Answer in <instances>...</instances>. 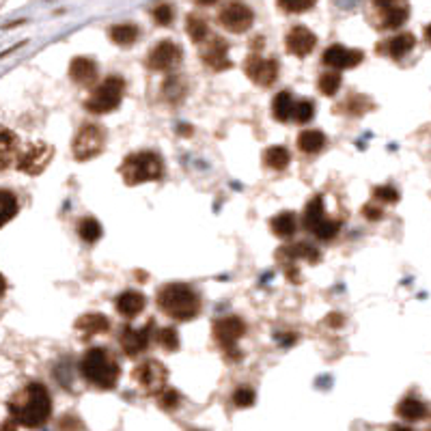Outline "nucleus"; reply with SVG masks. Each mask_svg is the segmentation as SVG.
<instances>
[{"label": "nucleus", "instance_id": "obj_44", "mask_svg": "<svg viewBox=\"0 0 431 431\" xmlns=\"http://www.w3.org/2000/svg\"><path fill=\"white\" fill-rule=\"evenodd\" d=\"M362 216L366 220H371V223H377V220H382L384 218V209L380 207V205H364L362 207Z\"/></svg>", "mask_w": 431, "mask_h": 431}, {"label": "nucleus", "instance_id": "obj_20", "mask_svg": "<svg viewBox=\"0 0 431 431\" xmlns=\"http://www.w3.org/2000/svg\"><path fill=\"white\" fill-rule=\"evenodd\" d=\"M76 330L82 335V339H89V337L103 335L111 330V321H108V317L101 313H86L76 321Z\"/></svg>", "mask_w": 431, "mask_h": 431}, {"label": "nucleus", "instance_id": "obj_10", "mask_svg": "<svg viewBox=\"0 0 431 431\" xmlns=\"http://www.w3.org/2000/svg\"><path fill=\"white\" fill-rule=\"evenodd\" d=\"M181 63V47L169 39L153 45L147 57V67L151 72H171Z\"/></svg>", "mask_w": 431, "mask_h": 431}, {"label": "nucleus", "instance_id": "obj_9", "mask_svg": "<svg viewBox=\"0 0 431 431\" xmlns=\"http://www.w3.org/2000/svg\"><path fill=\"white\" fill-rule=\"evenodd\" d=\"M246 321L237 315H227V317H220L213 321L211 326V332H213V339L218 341V345L229 352L233 347H237V341L246 335Z\"/></svg>", "mask_w": 431, "mask_h": 431}, {"label": "nucleus", "instance_id": "obj_31", "mask_svg": "<svg viewBox=\"0 0 431 431\" xmlns=\"http://www.w3.org/2000/svg\"><path fill=\"white\" fill-rule=\"evenodd\" d=\"M20 205L13 192L9 190H0V227H5L7 223H11L16 218Z\"/></svg>", "mask_w": 431, "mask_h": 431}, {"label": "nucleus", "instance_id": "obj_28", "mask_svg": "<svg viewBox=\"0 0 431 431\" xmlns=\"http://www.w3.org/2000/svg\"><path fill=\"white\" fill-rule=\"evenodd\" d=\"M397 414L403 418V420H422L425 416H427V405L420 401V399H416V397H405V399H401L399 401V405H397Z\"/></svg>", "mask_w": 431, "mask_h": 431}, {"label": "nucleus", "instance_id": "obj_15", "mask_svg": "<svg viewBox=\"0 0 431 431\" xmlns=\"http://www.w3.org/2000/svg\"><path fill=\"white\" fill-rule=\"evenodd\" d=\"M151 326L153 323L149 321L145 328H132V326H123L121 335H119V343L125 356L136 358L138 354H142L149 347V339H151Z\"/></svg>", "mask_w": 431, "mask_h": 431}, {"label": "nucleus", "instance_id": "obj_50", "mask_svg": "<svg viewBox=\"0 0 431 431\" xmlns=\"http://www.w3.org/2000/svg\"><path fill=\"white\" fill-rule=\"evenodd\" d=\"M196 5H201V7H209V5H216L218 3V0H194Z\"/></svg>", "mask_w": 431, "mask_h": 431}, {"label": "nucleus", "instance_id": "obj_25", "mask_svg": "<svg viewBox=\"0 0 431 431\" xmlns=\"http://www.w3.org/2000/svg\"><path fill=\"white\" fill-rule=\"evenodd\" d=\"M289 162H291V155L285 147L281 145H274V147H267L263 151V164L267 169H272V171H285L289 167Z\"/></svg>", "mask_w": 431, "mask_h": 431}, {"label": "nucleus", "instance_id": "obj_21", "mask_svg": "<svg viewBox=\"0 0 431 431\" xmlns=\"http://www.w3.org/2000/svg\"><path fill=\"white\" fill-rule=\"evenodd\" d=\"M145 306H147V300H145V296L140 291H132L130 289V291H123L117 298V310H119V315H123L128 319L138 317L145 310Z\"/></svg>", "mask_w": 431, "mask_h": 431}, {"label": "nucleus", "instance_id": "obj_13", "mask_svg": "<svg viewBox=\"0 0 431 431\" xmlns=\"http://www.w3.org/2000/svg\"><path fill=\"white\" fill-rule=\"evenodd\" d=\"M373 5L380 16L382 28H399L410 16L408 0H373Z\"/></svg>", "mask_w": 431, "mask_h": 431}, {"label": "nucleus", "instance_id": "obj_19", "mask_svg": "<svg viewBox=\"0 0 431 431\" xmlns=\"http://www.w3.org/2000/svg\"><path fill=\"white\" fill-rule=\"evenodd\" d=\"M69 78L80 86H91L97 80V63L89 57H76L69 65Z\"/></svg>", "mask_w": 431, "mask_h": 431}, {"label": "nucleus", "instance_id": "obj_12", "mask_svg": "<svg viewBox=\"0 0 431 431\" xmlns=\"http://www.w3.org/2000/svg\"><path fill=\"white\" fill-rule=\"evenodd\" d=\"M218 20H220V24H223L227 30L240 35V33H246V30L252 26L254 13H252V9H250L248 5H244V3H229V5L220 11Z\"/></svg>", "mask_w": 431, "mask_h": 431}, {"label": "nucleus", "instance_id": "obj_42", "mask_svg": "<svg viewBox=\"0 0 431 431\" xmlns=\"http://www.w3.org/2000/svg\"><path fill=\"white\" fill-rule=\"evenodd\" d=\"M173 18H175V11H173V7L171 5H157L155 9H153V22L157 24V26H169L171 22H173Z\"/></svg>", "mask_w": 431, "mask_h": 431}, {"label": "nucleus", "instance_id": "obj_39", "mask_svg": "<svg viewBox=\"0 0 431 431\" xmlns=\"http://www.w3.org/2000/svg\"><path fill=\"white\" fill-rule=\"evenodd\" d=\"M179 403H181V395L175 388H164L157 395V405L162 410H175L179 408Z\"/></svg>", "mask_w": 431, "mask_h": 431}, {"label": "nucleus", "instance_id": "obj_1", "mask_svg": "<svg viewBox=\"0 0 431 431\" xmlns=\"http://www.w3.org/2000/svg\"><path fill=\"white\" fill-rule=\"evenodd\" d=\"M9 414L22 427H43L52 416V397L47 388L39 382L28 384L9 401Z\"/></svg>", "mask_w": 431, "mask_h": 431}, {"label": "nucleus", "instance_id": "obj_46", "mask_svg": "<svg viewBox=\"0 0 431 431\" xmlns=\"http://www.w3.org/2000/svg\"><path fill=\"white\" fill-rule=\"evenodd\" d=\"M276 339H279V343H281V345H285V347H289V345H293V343H296V335H279Z\"/></svg>", "mask_w": 431, "mask_h": 431}, {"label": "nucleus", "instance_id": "obj_48", "mask_svg": "<svg viewBox=\"0 0 431 431\" xmlns=\"http://www.w3.org/2000/svg\"><path fill=\"white\" fill-rule=\"evenodd\" d=\"M177 132H179L181 136H190V134H192V128H188V123H181V125L177 128Z\"/></svg>", "mask_w": 431, "mask_h": 431}, {"label": "nucleus", "instance_id": "obj_37", "mask_svg": "<svg viewBox=\"0 0 431 431\" xmlns=\"http://www.w3.org/2000/svg\"><path fill=\"white\" fill-rule=\"evenodd\" d=\"M313 117H315V103H313V101L302 99V101H298V103L293 106V117H291V121H296V123H300V125H306V123L313 121Z\"/></svg>", "mask_w": 431, "mask_h": 431}, {"label": "nucleus", "instance_id": "obj_6", "mask_svg": "<svg viewBox=\"0 0 431 431\" xmlns=\"http://www.w3.org/2000/svg\"><path fill=\"white\" fill-rule=\"evenodd\" d=\"M106 142H108V134L101 125L97 123H84L78 134L74 136V142H72V153L78 162H89V159H95L97 155L103 153L106 149Z\"/></svg>", "mask_w": 431, "mask_h": 431}, {"label": "nucleus", "instance_id": "obj_14", "mask_svg": "<svg viewBox=\"0 0 431 431\" xmlns=\"http://www.w3.org/2000/svg\"><path fill=\"white\" fill-rule=\"evenodd\" d=\"M201 59L213 72H225V69H231L233 65L229 61V45L223 37H209L205 47L201 50Z\"/></svg>", "mask_w": 431, "mask_h": 431}, {"label": "nucleus", "instance_id": "obj_16", "mask_svg": "<svg viewBox=\"0 0 431 431\" xmlns=\"http://www.w3.org/2000/svg\"><path fill=\"white\" fill-rule=\"evenodd\" d=\"M364 59V54L360 50H349L345 45H330L323 52V65H328L332 69H352L358 67Z\"/></svg>", "mask_w": 431, "mask_h": 431}, {"label": "nucleus", "instance_id": "obj_51", "mask_svg": "<svg viewBox=\"0 0 431 431\" xmlns=\"http://www.w3.org/2000/svg\"><path fill=\"white\" fill-rule=\"evenodd\" d=\"M391 431H414L412 427H408V425H393L391 427Z\"/></svg>", "mask_w": 431, "mask_h": 431}, {"label": "nucleus", "instance_id": "obj_34", "mask_svg": "<svg viewBox=\"0 0 431 431\" xmlns=\"http://www.w3.org/2000/svg\"><path fill=\"white\" fill-rule=\"evenodd\" d=\"M341 74L339 72H335V69H330V72H323L321 76H319V82H317V86H319V91L326 95V97H332V95H337V91L341 89Z\"/></svg>", "mask_w": 431, "mask_h": 431}, {"label": "nucleus", "instance_id": "obj_27", "mask_svg": "<svg viewBox=\"0 0 431 431\" xmlns=\"http://www.w3.org/2000/svg\"><path fill=\"white\" fill-rule=\"evenodd\" d=\"M323 147H326V136H323L319 130H304V132H300V136H298V149L302 153L315 155Z\"/></svg>", "mask_w": 431, "mask_h": 431}, {"label": "nucleus", "instance_id": "obj_43", "mask_svg": "<svg viewBox=\"0 0 431 431\" xmlns=\"http://www.w3.org/2000/svg\"><path fill=\"white\" fill-rule=\"evenodd\" d=\"M233 403H235L237 408H250V405L254 403V391H252V388H246V386L237 388V391L233 393Z\"/></svg>", "mask_w": 431, "mask_h": 431}, {"label": "nucleus", "instance_id": "obj_45", "mask_svg": "<svg viewBox=\"0 0 431 431\" xmlns=\"http://www.w3.org/2000/svg\"><path fill=\"white\" fill-rule=\"evenodd\" d=\"M326 323H328V326H332V328H341V326H343V315L330 313V315L326 317Z\"/></svg>", "mask_w": 431, "mask_h": 431}, {"label": "nucleus", "instance_id": "obj_7", "mask_svg": "<svg viewBox=\"0 0 431 431\" xmlns=\"http://www.w3.org/2000/svg\"><path fill=\"white\" fill-rule=\"evenodd\" d=\"M134 380L147 395H159L167 388L169 371L159 360H145L134 369Z\"/></svg>", "mask_w": 431, "mask_h": 431}, {"label": "nucleus", "instance_id": "obj_29", "mask_svg": "<svg viewBox=\"0 0 431 431\" xmlns=\"http://www.w3.org/2000/svg\"><path fill=\"white\" fill-rule=\"evenodd\" d=\"M293 106H296V101H293L291 93H287V91L279 93V95L274 97V101H272V115H274V119L281 121V123L291 121V117H293Z\"/></svg>", "mask_w": 431, "mask_h": 431}, {"label": "nucleus", "instance_id": "obj_52", "mask_svg": "<svg viewBox=\"0 0 431 431\" xmlns=\"http://www.w3.org/2000/svg\"><path fill=\"white\" fill-rule=\"evenodd\" d=\"M425 39L431 43V24H429V26H425Z\"/></svg>", "mask_w": 431, "mask_h": 431}, {"label": "nucleus", "instance_id": "obj_47", "mask_svg": "<svg viewBox=\"0 0 431 431\" xmlns=\"http://www.w3.org/2000/svg\"><path fill=\"white\" fill-rule=\"evenodd\" d=\"M16 429H18V422L13 418H9V420H5L3 425H0V431H16Z\"/></svg>", "mask_w": 431, "mask_h": 431}, {"label": "nucleus", "instance_id": "obj_49", "mask_svg": "<svg viewBox=\"0 0 431 431\" xmlns=\"http://www.w3.org/2000/svg\"><path fill=\"white\" fill-rule=\"evenodd\" d=\"M5 291H7V281H5V276L0 274V298L5 296Z\"/></svg>", "mask_w": 431, "mask_h": 431}, {"label": "nucleus", "instance_id": "obj_23", "mask_svg": "<svg viewBox=\"0 0 431 431\" xmlns=\"http://www.w3.org/2000/svg\"><path fill=\"white\" fill-rule=\"evenodd\" d=\"M18 136L11 130H0V171L11 167V159L18 151Z\"/></svg>", "mask_w": 431, "mask_h": 431}, {"label": "nucleus", "instance_id": "obj_38", "mask_svg": "<svg viewBox=\"0 0 431 431\" xmlns=\"http://www.w3.org/2000/svg\"><path fill=\"white\" fill-rule=\"evenodd\" d=\"M343 108H345V113H349L354 117H360L366 111H371V101L364 95H352V97H347V101L343 103Z\"/></svg>", "mask_w": 431, "mask_h": 431}, {"label": "nucleus", "instance_id": "obj_40", "mask_svg": "<svg viewBox=\"0 0 431 431\" xmlns=\"http://www.w3.org/2000/svg\"><path fill=\"white\" fill-rule=\"evenodd\" d=\"M373 198L384 205H395L399 201V192L393 186H375L373 188Z\"/></svg>", "mask_w": 431, "mask_h": 431}, {"label": "nucleus", "instance_id": "obj_8", "mask_svg": "<svg viewBox=\"0 0 431 431\" xmlns=\"http://www.w3.org/2000/svg\"><path fill=\"white\" fill-rule=\"evenodd\" d=\"M54 157V147L47 145V142H33L28 145L20 155H18V162L16 167L20 173H26L30 177L43 173L47 169V164Z\"/></svg>", "mask_w": 431, "mask_h": 431}, {"label": "nucleus", "instance_id": "obj_35", "mask_svg": "<svg viewBox=\"0 0 431 431\" xmlns=\"http://www.w3.org/2000/svg\"><path fill=\"white\" fill-rule=\"evenodd\" d=\"M155 341L164 352H177L179 349V335L175 328H157Z\"/></svg>", "mask_w": 431, "mask_h": 431}, {"label": "nucleus", "instance_id": "obj_53", "mask_svg": "<svg viewBox=\"0 0 431 431\" xmlns=\"http://www.w3.org/2000/svg\"><path fill=\"white\" fill-rule=\"evenodd\" d=\"M429 431H431V429H429Z\"/></svg>", "mask_w": 431, "mask_h": 431}, {"label": "nucleus", "instance_id": "obj_24", "mask_svg": "<svg viewBox=\"0 0 431 431\" xmlns=\"http://www.w3.org/2000/svg\"><path fill=\"white\" fill-rule=\"evenodd\" d=\"M416 45V39H414V35H410V33H401V35H397V37H393L386 45H380L377 50H386L388 52V57H393V59H403L408 52H412V47Z\"/></svg>", "mask_w": 431, "mask_h": 431}, {"label": "nucleus", "instance_id": "obj_36", "mask_svg": "<svg viewBox=\"0 0 431 431\" xmlns=\"http://www.w3.org/2000/svg\"><path fill=\"white\" fill-rule=\"evenodd\" d=\"M339 229H341V223H339V220H328V218H323V220H321L310 233H313L317 240H321V242H330L332 237H337Z\"/></svg>", "mask_w": 431, "mask_h": 431}, {"label": "nucleus", "instance_id": "obj_26", "mask_svg": "<svg viewBox=\"0 0 431 431\" xmlns=\"http://www.w3.org/2000/svg\"><path fill=\"white\" fill-rule=\"evenodd\" d=\"M140 35V28L136 24H130V22H123V24H115L111 26V30H108V37H111L113 43L117 45H132Z\"/></svg>", "mask_w": 431, "mask_h": 431}, {"label": "nucleus", "instance_id": "obj_22", "mask_svg": "<svg viewBox=\"0 0 431 431\" xmlns=\"http://www.w3.org/2000/svg\"><path fill=\"white\" fill-rule=\"evenodd\" d=\"M269 229H272V233L276 237L287 240V237L296 235V231H298V216L293 211H281L269 220Z\"/></svg>", "mask_w": 431, "mask_h": 431}, {"label": "nucleus", "instance_id": "obj_3", "mask_svg": "<svg viewBox=\"0 0 431 431\" xmlns=\"http://www.w3.org/2000/svg\"><path fill=\"white\" fill-rule=\"evenodd\" d=\"M80 371L84 380L101 391H113L119 382L121 369L117 360L108 354L103 347H91L80 360Z\"/></svg>", "mask_w": 431, "mask_h": 431}, {"label": "nucleus", "instance_id": "obj_2", "mask_svg": "<svg viewBox=\"0 0 431 431\" xmlns=\"http://www.w3.org/2000/svg\"><path fill=\"white\" fill-rule=\"evenodd\" d=\"M157 308L171 319L190 321L201 313V298L196 291L184 283H169L157 291Z\"/></svg>", "mask_w": 431, "mask_h": 431}, {"label": "nucleus", "instance_id": "obj_5", "mask_svg": "<svg viewBox=\"0 0 431 431\" xmlns=\"http://www.w3.org/2000/svg\"><path fill=\"white\" fill-rule=\"evenodd\" d=\"M123 95H125V80L121 76H108L84 101V108L93 115L115 113L123 101Z\"/></svg>", "mask_w": 431, "mask_h": 431}, {"label": "nucleus", "instance_id": "obj_11", "mask_svg": "<svg viewBox=\"0 0 431 431\" xmlns=\"http://www.w3.org/2000/svg\"><path fill=\"white\" fill-rule=\"evenodd\" d=\"M244 74L259 86H272L279 78V63L274 59H263L259 54H250L244 61Z\"/></svg>", "mask_w": 431, "mask_h": 431}, {"label": "nucleus", "instance_id": "obj_41", "mask_svg": "<svg viewBox=\"0 0 431 431\" xmlns=\"http://www.w3.org/2000/svg\"><path fill=\"white\" fill-rule=\"evenodd\" d=\"M315 5V0H279V7L287 13H304Z\"/></svg>", "mask_w": 431, "mask_h": 431}, {"label": "nucleus", "instance_id": "obj_32", "mask_svg": "<svg viewBox=\"0 0 431 431\" xmlns=\"http://www.w3.org/2000/svg\"><path fill=\"white\" fill-rule=\"evenodd\" d=\"M101 233H103L101 225L95 218H91V216H86V218L78 223V235L84 244H95L101 237Z\"/></svg>", "mask_w": 431, "mask_h": 431}, {"label": "nucleus", "instance_id": "obj_18", "mask_svg": "<svg viewBox=\"0 0 431 431\" xmlns=\"http://www.w3.org/2000/svg\"><path fill=\"white\" fill-rule=\"evenodd\" d=\"M285 43H287V50L293 54V57L304 59V57H308V54L315 50L317 37H315V33L308 30L306 26H293V28L289 30Z\"/></svg>", "mask_w": 431, "mask_h": 431}, {"label": "nucleus", "instance_id": "obj_30", "mask_svg": "<svg viewBox=\"0 0 431 431\" xmlns=\"http://www.w3.org/2000/svg\"><path fill=\"white\" fill-rule=\"evenodd\" d=\"M326 216H323V196L317 194L308 201L306 209H304V229L306 231H313Z\"/></svg>", "mask_w": 431, "mask_h": 431}, {"label": "nucleus", "instance_id": "obj_17", "mask_svg": "<svg viewBox=\"0 0 431 431\" xmlns=\"http://www.w3.org/2000/svg\"><path fill=\"white\" fill-rule=\"evenodd\" d=\"M319 250L313 246V244H306V242H298V244H289V246H283L279 252H276V259L287 267H296L298 261H308V263H317L319 261Z\"/></svg>", "mask_w": 431, "mask_h": 431}, {"label": "nucleus", "instance_id": "obj_33", "mask_svg": "<svg viewBox=\"0 0 431 431\" xmlns=\"http://www.w3.org/2000/svg\"><path fill=\"white\" fill-rule=\"evenodd\" d=\"M186 30L190 35V39L194 43H205L209 39V26L205 20H201L198 16H188V22H186Z\"/></svg>", "mask_w": 431, "mask_h": 431}, {"label": "nucleus", "instance_id": "obj_4", "mask_svg": "<svg viewBox=\"0 0 431 431\" xmlns=\"http://www.w3.org/2000/svg\"><path fill=\"white\" fill-rule=\"evenodd\" d=\"M119 173L128 186L157 181V179H162V175H164V162H162V155H157L153 151H138V153L128 155L121 162Z\"/></svg>", "mask_w": 431, "mask_h": 431}]
</instances>
